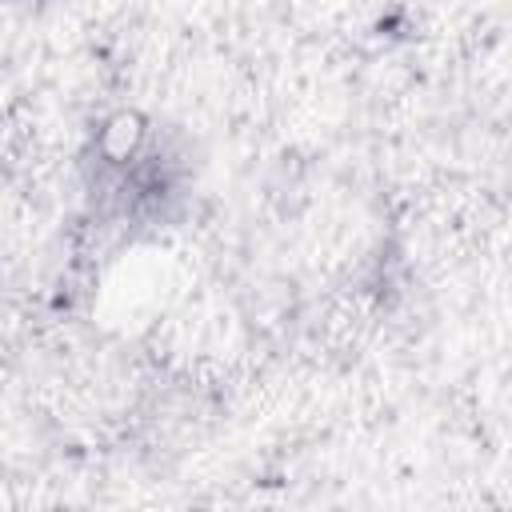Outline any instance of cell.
Masks as SVG:
<instances>
[{
	"mask_svg": "<svg viewBox=\"0 0 512 512\" xmlns=\"http://www.w3.org/2000/svg\"><path fill=\"white\" fill-rule=\"evenodd\" d=\"M148 148V120L136 112V108H116L108 112L100 124H96V136H92V156L104 172H116L124 176L128 168L140 164Z\"/></svg>",
	"mask_w": 512,
	"mask_h": 512,
	"instance_id": "1",
	"label": "cell"
}]
</instances>
